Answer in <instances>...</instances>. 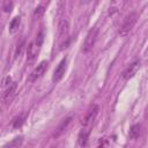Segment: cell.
Instances as JSON below:
<instances>
[{"instance_id": "20", "label": "cell", "mask_w": 148, "mask_h": 148, "mask_svg": "<svg viewBox=\"0 0 148 148\" xmlns=\"http://www.w3.org/2000/svg\"><path fill=\"white\" fill-rule=\"evenodd\" d=\"M101 148H110L109 141H108V140H103V141L101 142Z\"/></svg>"}, {"instance_id": "3", "label": "cell", "mask_w": 148, "mask_h": 148, "mask_svg": "<svg viewBox=\"0 0 148 148\" xmlns=\"http://www.w3.org/2000/svg\"><path fill=\"white\" fill-rule=\"evenodd\" d=\"M96 38H97V28H92V29H90L88 31V34L86 36V39H84V42L82 44V49H81L82 52H84V53L89 52L94 47Z\"/></svg>"}, {"instance_id": "17", "label": "cell", "mask_w": 148, "mask_h": 148, "mask_svg": "<svg viewBox=\"0 0 148 148\" xmlns=\"http://www.w3.org/2000/svg\"><path fill=\"white\" fill-rule=\"evenodd\" d=\"M43 14H44V7H43V6H38V7L35 9V12H34V15H35L36 17H40Z\"/></svg>"}, {"instance_id": "6", "label": "cell", "mask_w": 148, "mask_h": 148, "mask_svg": "<svg viewBox=\"0 0 148 148\" xmlns=\"http://www.w3.org/2000/svg\"><path fill=\"white\" fill-rule=\"evenodd\" d=\"M66 65H67V59L64 58L59 62V65L57 66V68L53 72V75H52V81L53 82H58V81H60L62 79V76H64V74L66 72Z\"/></svg>"}, {"instance_id": "14", "label": "cell", "mask_w": 148, "mask_h": 148, "mask_svg": "<svg viewBox=\"0 0 148 148\" xmlns=\"http://www.w3.org/2000/svg\"><path fill=\"white\" fill-rule=\"evenodd\" d=\"M23 142V138L22 136H17L15 139H13L10 142H8L7 145H5L2 148H18Z\"/></svg>"}, {"instance_id": "16", "label": "cell", "mask_w": 148, "mask_h": 148, "mask_svg": "<svg viewBox=\"0 0 148 148\" xmlns=\"http://www.w3.org/2000/svg\"><path fill=\"white\" fill-rule=\"evenodd\" d=\"M23 46H24V40L22 39V40L17 44L16 50H15V57H16V58L20 57V54H21V52H22V50H23Z\"/></svg>"}, {"instance_id": "4", "label": "cell", "mask_w": 148, "mask_h": 148, "mask_svg": "<svg viewBox=\"0 0 148 148\" xmlns=\"http://www.w3.org/2000/svg\"><path fill=\"white\" fill-rule=\"evenodd\" d=\"M98 111H99V106L96 105V104H94V105L87 111L86 116L83 117V119H82V121H81V125H82L83 127H88V126L96 119V117H97V114H98Z\"/></svg>"}, {"instance_id": "11", "label": "cell", "mask_w": 148, "mask_h": 148, "mask_svg": "<svg viewBox=\"0 0 148 148\" xmlns=\"http://www.w3.org/2000/svg\"><path fill=\"white\" fill-rule=\"evenodd\" d=\"M89 133H90V131H89V130H87V128L82 130V131L79 133L77 142H79V145H80L81 147H84V146L87 145L88 139H89Z\"/></svg>"}, {"instance_id": "19", "label": "cell", "mask_w": 148, "mask_h": 148, "mask_svg": "<svg viewBox=\"0 0 148 148\" xmlns=\"http://www.w3.org/2000/svg\"><path fill=\"white\" fill-rule=\"evenodd\" d=\"M10 84H12V79H10V76L5 77L3 81H2V86H3V87H9Z\"/></svg>"}, {"instance_id": "2", "label": "cell", "mask_w": 148, "mask_h": 148, "mask_svg": "<svg viewBox=\"0 0 148 148\" xmlns=\"http://www.w3.org/2000/svg\"><path fill=\"white\" fill-rule=\"evenodd\" d=\"M136 20H138V13H135V12L130 13V14L125 17L124 22L121 23V25H120V28H119V34H120V36H126V35L133 29L134 24L136 23Z\"/></svg>"}, {"instance_id": "12", "label": "cell", "mask_w": 148, "mask_h": 148, "mask_svg": "<svg viewBox=\"0 0 148 148\" xmlns=\"http://www.w3.org/2000/svg\"><path fill=\"white\" fill-rule=\"evenodd\" d=\"M20 24H21V17H20V16L14 17V18L10 21V23H9V28H8L9 32H10V34H15V32L18 30Z\"/></svg>"}, {"instance_id": "7", "label": "cell", "mask_w": 148, "mask_h": 148, "mask_svg": "<svg viewBox=\"0 0 148 148\" xmlns=\"http://www.w3.org/2000/svg\"><path fill=\"white\" fill-rule=\"evenodd\" d=\"M16 90H17V83L16 82H12V84L7 88V90L5 91L3 96H2V104H9L13 98L16 95Z\"/></svg>"}, {"instance_id": "9", "label": "cell", "mask_w": 148, "mask_h": 148, "mask_svg": "<svg viewBox=\"0 0 148 148\" xmlns=\"http://www.w3.org/2000/svg\"><path fill=\"white\" fill-rule=\"evenodd\" d=\"M69 30V22L66 17H62L59 20L58 22V36L60 38H64L65 36H67Z\"/></svg>"}, {"instance_id": "1", "label": "cell", "mask_w": 148, "mask_h": 148, "mask_svg": "<svg viewBox=\"0 0 148 148\" xmlns=\"http://www.w3.org/2000/svg\"><path fill=\"white\" fill-rule=\"evenodd\" d=\"M42 40H43V37H42V34H39L38 37L28 45V49H27V61H28V64H32L36 60V58L38 56V52H39V49H40Z\"/></svg>"}, {"instance_id": "5", "label": "cell", "mask_w": 148, "mask_h": 148, "mask_svg": "<svg viewBox=\"0 0 148 148\" xmlns=\"http://www.w3.org/2000/svg\"><path fill=\"white\" fill-rule=\"evenodd\" d=\"M47 61H42V62H39L34 69H32V72L30 73V75H29V81L30 82H34V81H36V80H38L40 76H43V74L46 72V69H47Z\"/></svg>"}, {"instance_id": "18", "label": "cell", "mask_w": 148, "mask_h": 148, "mask_svg": "<svg viewBox=\"0 0 148 148\" xmlns=\"http://www.w3.org/2000/svg\"><path fill=\"white\" fill-rule=\"evenodd\" d=\"M12 7H13V2L12 1H6L3 3V10L5 12H10L12 10Z\"/></svg>"}, {"instance_id": "8", "label": "cell", "mask_w": 148, "mask_h": 148, "mask_svg": "<svg viewBox=\"0 0 148 148\" xmlns=\"http://www.w3.org/2000/svg\"><path fill=\"white\" fill-rule=\"evenodd\" d=\"M139 67H140V62H139V61H134V62L130 64V65L125 68V71L123 72V79H124V80L131 79V77L136 73V71L139 69Z\"/></svg>"}, {"instance_id": "15", "label": "cell", "mask_w": 148, "mask_h": 148, "mask_svg": "<svg viewBox=\"0 0 148 148\" xmlns=\"http://www.w3.org/2000/svg\"><path fill=\"white\" fill-rule=\"evenodd\" d=\"M24 118H25V114H24V113L18 114L17 117H15L14 120H13V127H14V128H18V127H21L22 124H23V121H24Z\"/></svg>"}, {"instance_id": "13", "label": "cell", "mask_w": 148, "mask_h": 148, "mask_svg": "<svg viewBox=\"0 0 148 148\" xmlns=\"http://www.w3.org/2000/svg\"><path fill=\"white\" fill-rule=\"evenodd\" d=\"M140 134H141V125H140V124L133 125V126L131 127V130H130V133H128V135H130V138H131L132 140L138 139V138L140 136Z\"/></svg>"}, {"instance_id": "10", "label": "cell", "mask_w": 148, "mask_h": 148, "mask_svg": "<svg viewBox=\"0 0 148 148\" xmlns=\"http://www.w3.org/2000/svg\"><path fill=\"white\" fill-rule=\"evenodd\" d=\"M72 120H73V117H67V118L62 119L61 123H60V124L58 125V127L56 128V131H54V133H53V136H54V138H58L59 135H61V134L68 128V126H69V124L72 123Z\"/></svg>"}]
</instances>
